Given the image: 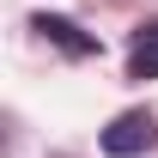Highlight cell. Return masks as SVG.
I'll use <instances>...</instances> for the list:
<instances>
[{
    "label": "cell",
    "mask_w": 158,
    "mask_h": 158,
    "mask_svg": "<svg viewBox=\"0 0 158 158\" xmlns=\"http://www.w3.org/2000/svg\"><path fill=\"white\" fill-rule=\"evenodd\" d=\"M110 158H140V152H152L158 146V116L152 110H122L110 128H103V140H98Z\"/></svg>",
    "instance_id": "obj_1"
},
{
    "label": "cell",
    "mask_w": 158,
    "mask_h": 158,
    "mask_svg": "<svg viewBox=\"0 0 158 158\" xmlns=\"http://www.w3.org/2000/svg\"><path fill=\"white\" fill-rule=\"evenodd\" d=\"M31 31H37L43 43H55L61 55H73V61H85V55H98V37H85L73 19H61V12H37L31 19Z\"/></svg>",
    "instance_id": "obj_2"
},
{
    "label": "cell",
    "mask_w": 158,
    "mask_h": 158,
    "mask_svg": "<svg viewBox=\"0 0 158 158\" xmlns=\"http://www.w3.org/2000/svg\"><path fill=\"white\" fill-rule=\"evenodd\" d=\"M128 79H158V19H146L128 43Z\"/></svg>",
    "instance_id": "obj_3"
}]
</instances>
